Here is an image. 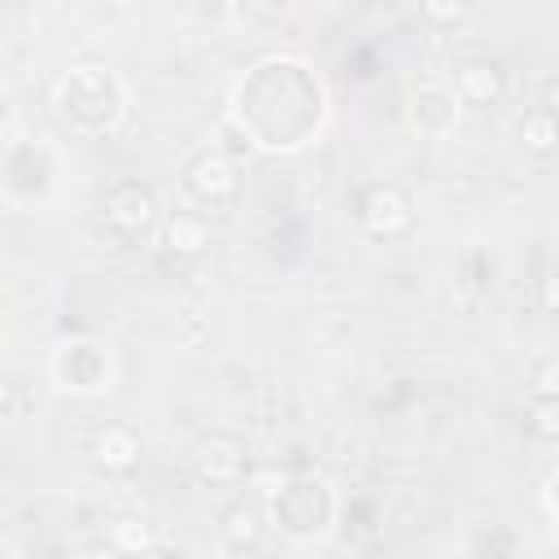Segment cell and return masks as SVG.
<instances>
[{"label":"cell","mask_w":559,"mask_h":559,"mask_svg":"<svg viewBox=\"0 0 559 559\" xmlns=\"http://www.w3.org/2000/svg\"><path fill=\"white\" fill-rule=\"evenodd\" d=\"M323 122H328V92L301 57L258 61L240 79L227 114V127H236L253 148L266 153L306 148L323 131Z\"/></svg>","instance_id":"obj_1"},{"label":"cell","mask_w":559,"mask_h":559,"mask_svg":"<svg viewBox=\"0 0 559 559\" xmlns=\"http://www.w3.org/2000/svg\"><path fill=\"white\" fill-rule=\"evenodd\" d=\"M52 114L70 135L105 140L127 118V87L118 83L114 70L96 61H79L52 83Z\"/></svg>","instance_id":"obj_2"},{"label":"cell","mask_w":559,"mask_h":559,"mask_svg":"<svg viewBox=\"0 0 559 559\" xmlns=\"http://www.w3.org/2000/svg\"><path fill=\"white\" fill-rule=\"evenodd\" d=\"M262 507H266V524L293 542H310L328 533L336 520V493L328 489L323 476H310V472L280 476V485L262 493Z\"/></svg>","instance_id":"obj_3"},{"label":"cell","mask_w":559,"mask_h":559,"mask_svg":"<svg viewBox=\"0 0 559 559\" xmlns=\"http://www.w3.org/2000/svg\"><path fill=\"white\" fill-rule=\"evenodd\" d=\"M354 223L367 240L376 245H389V240H402L415 231V201L406 197V188L389 183V179H376V183H362L358 197H354Z\"/></svg>","instance_id":"obj_4"},{"label":"cell","mask_w":559,"mask_h":559,"mask_svg":"<svg viewBox=\"0 0 559 559\" xmlns=\"http://www.w3.org/2000/svg\"><path fill=\"white\" fill-rule=\"evenodd\" d=\"M52 380L61 393L74 397H96L114 384V354L109 345L92 341V336H74L52 354Z\"/></svg>","instance_id":"obj_5"},{"label":"cell","mask_w":559,"mask_h":559,"mask_svg":"<svg viewBox=\"0 0 559 559\" xmlns=\"http://www.w3.org/2000/svg\"><path fill=\"white\" fill-rule=\"evenodd\" d=\"M4 201L9 205H35L52 192L57 179V157L39 140H9L4 148Z\"/></svg>","instance_id":"obj_6"},{"label":"cell","mask_w":559,"mask_h":559,"mask_svg":"<svg viewBox=\"0 0 559 559\" xmlns=\"http://www.w3.org/2000/svg\"><path fill=\"white\" fill-rule=\"evenodd\" d=\"M100 218L118 240H144L162 223V205L144 179H114L100 192Z\"/></svg>","instance_id":"obj_7"},{"label":"cell","mask_w":559,"mask_h":559,"mask_svg":"<svg viewBox=\"0 0 559 559\" xmlns=\"http://www.w3.org/2000/svg\"><path fill=\"white\" fill-rule=\"evenodd\" d=\"M179 188L188 192V201H197L201 210H223L236 201L240 192V175H236V162L227 148H197L183 170H179Z\"/></svg>","instance_id":"obj_8"},{"label":"cell","mask_w":559,"mask_h":559,"mask_svg":"<svg viewBox=\"0 0 559 559\" xmlns=\"http://www.w3.org/2000/svg\"><path fill=\"white\" fill-rule=\"evenodd\" d=\"M459 92L441 79H424L406 92V105H402V118L406 127L419 135V140H445L454 127H459Z\"/></svg>","instance_id":"obj_9"},{"label":"cell","mask_w":559,"mask_h":559,"mask_svg":"<svg viewBox=\"0 0 559 559\" xmlns=\"http://www.w3.org/2000/svg\"><path fill=\"white\" fill-rule=\"evenodd\" d=\"M192 476L210 489H236L249 476V450L231 432H205L192 445Z\"/></svg>","instance_id":"obj_10"},{"label":"cell","mask_w":559,"mask_h":559,"mask_svg":"<svg viewBox=\"0 0 559 559\" xmlns=\"http://www.w3.org/2000/svg\"><path fill=\"white\" fill-rule=\"evenodd\" d=\"M450 87L463 105H498L507 96V70L493 57H463L450 74Z\"/></svg>","instance_id":"obj_11"},{"label":"cell","mask_w":559,"mask_h":559,"mask_svg":"<svg viewBox=\"0 0 559 559\" xmlns=\"http://www.w3.org/2000/svg\"><path fill=\"white\" fill-rule=\"evenodd\" d=\"M92 463L105 472V476H131L140 467V454H144V441L135 428L127 424H105L92 432V445H87Z\"/></svg>","instance_id":"obj_12"},{"label":"cell","mask_w":559,"mask_h":559,"mask_svg":"<svg viewBox=\"0 0 559 559\" xmlns=\"http://www.w3.org/2000/svg\"><path fill=\"white\" fill-rule=\"evenodd\" d=\"M262 528H266V507L262 502H231L223 515V550L245 555V550H262Z\"/></svg>","instance_id":"obj_13"},{"label":"cell","mask_w":559,"mask_h":559,"mask_svg":"<svg viewBox=\"0 0 559 559\" xmlns=\"http://www.w3.org/2000/svg\"><path fill=\"white\" fill-rule=\"evenodd\" d=\"M162 245L175 253V258H197L210 249V223L192 210H179L162 223Z\"/></svg>","instance_id":"obj_14"},{"label":"cell","mask_w":559,"mask_h":559,"mask_svg":"<svg viewBox=\"0 0 559 559\" xmlns=\"http://www.w3.org/2000/svg\"><path fill=\"white\" fill-rule=\"evenodd\" d=\"M515 135H520V144H524L528 153L550 157V153L559 148V118L537 105V109H528V114L515 122Z\"/></svg>","instance_id":"obj_15"},{"label":"cell","mask_w":559,"mask_h":559,"mask_svg":"<svg viewBox=\"0 0 559 559\" xmlns=\"http://www.w3.org/2000/svg\"><path fill=\"white\" fill-rule=\"evenodd\" d=\"M109 546H114V550H122V555H157V550H179V546L157 542V537H153V528H148V524H140V520H118V524L109 528Z\"/></svg>","instance_id":"obj_16"},{"label":"cell","mask_w":559,"mask_h":559,"mask_svg":"<svg viewBox=\"0 0 559 559\" xmlns=\"http://www.w3.org/2000/svg\"><path fill=\"white\" fill-rule=\"evenodd\" d=\"M524 432H528L533 441L559 445V397H542V393H533L528 406H524Z\"/></svg>","instance_id":"obj_17"},{"label":"cell","mask_w":559,"mask_h":559,"mask_svg":"<svg viewBox=\"0 0 559 559\" xmlns=\"http://www.w3.org/2000/svg\"><path fill=\"white\" fill-rule=\"evenodd\" d=\"M419 13H424V22L445 31V26H459L472 13V0H419Z\"/></svg>","instance_id":"obj_18"},{"label":"cell","mask_w":559,"mask_h":559,"mask_svg":"<svg viewBox=\"0 0 559 559\" xmlns=\"http://www.w3.org/2000/svg\"><path fill=\"white\" fill-rule=\"evenodd\" d=\"M258 9H271V13H266V26H280V22H288V13H293V0H240V4H236V13H240L245 22L262 26V17H253Z\"/></svg>","instance_id":"obj_19"},{"label":"cell","mask_w":559,"mask_h":559,"mask_svg":"<svg viewBox=\"0 0 559 559\" xmlns=\"http://www.w3.org/2000/svg\"><path fill=\"white\" fill-rule=\"evenodd\" d=\"M533 393H542V397H559V358H546L537 371H533V384H528Z\"/></svg>","instance_id":"obj_20"},{"label":"cell","mask_w":559,"mask_h":559,"mask_svg":"<svg viewBox=\"0 0 559 559\" xmlns=\"http://www.w3.org/2000/svg\"><path fill=\"white\" fill-rule=\"evenodd\" d=\"M537 301H542L546 314H559V266L542 275V284H537Z\"/></svg>","instance_id":"obj_21"},{"label":"cell","mask_w":559,"mask_h":559,"mask_svg":"<svg viewBox=\"0 0 559 559\" xmlns=\"http://www.w3.org/2000/svg\"><path fill=\"white\" fill-rule=\"evenodd\" d=\"M542 109H550L555 118H559V74H550L546 83H542V100H537Z\"/></svg>","instance_id":"obj_22"}]
</instances>
